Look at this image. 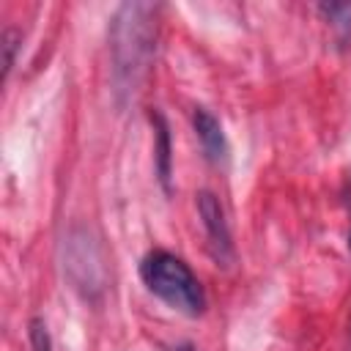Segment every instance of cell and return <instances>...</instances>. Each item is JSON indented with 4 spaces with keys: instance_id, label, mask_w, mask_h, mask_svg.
Returning a JSON list of instances; mask_svg holds the SVG:
<instances>
[{
    "instance_id": "1",
    "label": "cell",
    "mask_w": 351,
    "mask_h": 351,
    "mask_svg": "<svg viewBox=\"0 0 351 351\" xmlns=\"http://www.w3.org/2000/svg\"><path fill=\"white\" fill-rule=\"evenodd\" d=\"M156 41V8L145 3H126L118 8L110 33L112 80L118 93H134L148 71Z\"/></svg>"
},
{
    "instance_id": "2",
    "label": "cell",
    "mask_w": 351,
    "mask_h": 351,
    "mask_svg": "<svg viewBox=\"0 0 351 351\" xmlns=\"http://www.w3.org/2000/svg\"><path fill=\"white\" fill-rule=\"evenodd\" d=\"M140 280L145 288L181 315L197 318L206 313V291L189 263L167 250H151L140 261Z\"/></svg>"
},
{
    "instance_id": "3",
    "label": "cell",
    "mask_w": 351,
    "mask_h": 351,
    "mask_svg": "<svg viewBox=\"0 0 351 351\" xmlns=\"http://www.w3.org/2000/svg\"><path fill=\"white\" fill-rule=\"evenodd\" d=\"M195 197H197V214H200V222H203V230H206L211 255H214L217 263L228 266L233 261V239H230V228H228L222 203L208 189H200Z\"/></svg>"
},
{
    "instance_id": "4",
    "label": "cell",
    "mask_w": 351,
    "mask_h": 351,
    "mask_svg": "<svg viewBox=\"0 0 351 351\" xmlns=\"http://www.w3.org/2000/svg\"><path fill=\"white\" fill-rule=\"evenodd\" d=\"M192 129H195L197 143H200V148H203V154H206L208 162L219 165V162L228 159L230 145H228V137H225V129H222L219 118L211 110L195 107L192 110Z\"/></svg>"
},
{
    "instance_id": "5",
    "label": "cell",
    "mask_w": 351,
    "mask_h": 351,
    "mask_svg": "<svg viewBox=\"0 0 351 351\" xmlns=\"http://www.w3.org/2000/svg\"><path fill=\"white\" fill-rule=\"evenodd\" d=\"M151 123H154V165H156V176L165 192H170V176H173V145H170V126L165 121L162 112H151Z\"/></svg>"
},
{
    "instance_id": "6",
    "label": "cell",
    "mask_w": 351,
    "mask_h": 351,
    "mask_svg": "<svg viewBox=\"0 0 351 351\" xmlns=\"http://www.w3.org/2000/svg\"><path fill=\"white\" fill-rule=\"evenodd\" d=\"M318 11L340 36H351V3H324L318 5Z\"/></svg>"
},
{
    "instance_id": "7",
    "label": "cell",
    "mask_w": 351,
    "mask_h": 351,
    "mask_svg": "<svg viewBox=\"0 0 351 351\" xmlns=\"http://www.w3.org/2000/svg\"><path fill=\"white\" fill-rule=\"evenodd\" d=\"M30 348L33 351H52V337H49L47 324L41 318L30 321Z\"/></svg>"
},
{
    "instance_id": "8",
    "label": "cell",
    "mask_w": 351,
    "mask_h": 351,
    "mask_svg": "<svg viewBox=\"0 0 351 351\" xmlns=\"http://www.w3.org/2000/svg\"><path fill=\"white\" fill-rule=\"evenodd\" d=\"M22 44V36L14 30V27H5L3 33V52H5V74L14 69V60H16V49Z\"/></svg>"
},
{
    "instance_id": "9",
    "label": "cell",
    "mask_w": 351,
    "mask_h": 351,
    "mask_svg": "<svg viewBox=\"0 0 351 351\" xmlns=\"http://www.w3.org/2000/svg\"><path fill=\"white\" fill-rule=\"evenodd\" d=\"M167 351H197L192 343H178V346H173V348H167Z\"/></svg>"
},
{
    "instance_id": "10",
    "label": "cell",
    "mask_w": 351,
    "mask_h": 351,
    "mask_svg": "<svg viewBox=\"0 0 351 351\" xmlns=\"http://www.w3.org/2000/svg\"><path fill=\"white\" fill-rule=\"evenodd\" d=\"M348 252H351V233H348Z\"/></svg>"
}]
</instances>
